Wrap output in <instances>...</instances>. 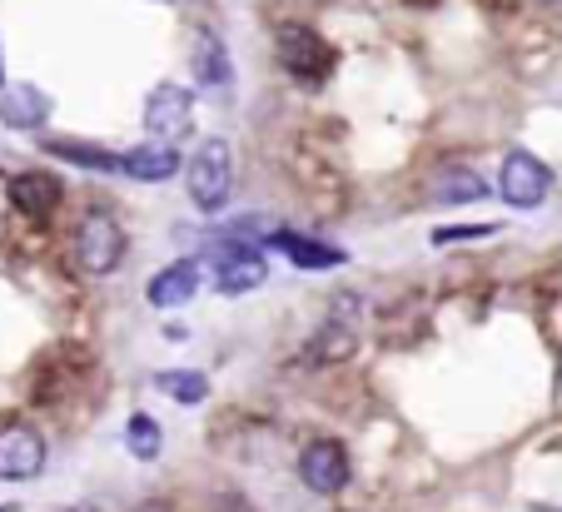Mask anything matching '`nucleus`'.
Returning <instances> with one entry per match:
<instances>
[{"label":"nucleus","mask_w":562,"mask_h":512,"mask_svg":"<svg viewBox=\"0 0 562 512\" xmlns=\"http://www.w3.org/2000/svg\"><path fill=\"white\" fill-rule=\"evenodd\" d=\"M204 259L214 264V289L229 294V299L235 294H254L259 284L270 279V264H264L259 245H249V239H210Z\"/></svg>","instance_id":"39448f33"},{"label":"nucleus","mask_w":562,"mask_h":512,"mask_svg":"<svg viewBox=\"0 0 562 512\" xmlns=\"http://www.w3.org/2000/svg\"><path fill=\"white\" fill-rule=\"evenodd\" d=\"M359 328H363V299L359 294H334L328 299L324 324L309 334V363L328 369V363H344L353 349H359Z\"/></svg>","instance_id":"20e7f679"},{"label":"nucleus","mask_w":562,"mask_h":512,"mask_svg":"<svg viewBox=\"0 0 562 512\" xmlns=\"http://www.w3.org/2000/svg\"><path fill=\"white\" fill-rule=\"evenodd\" d=\"M40 150L55 154V160H65V164L95 170V175H120V164H125V154L105 150V145H90V140H46Z\"/></svg>","instance_id":"f3484780"},{"label":"nucleus","mask_w":562,"mask_h":512,"mask_svg":"<svg viewBox=\"0 0 562 512\" xmlns=\"http://www.w3.org/2000/svg\"><path fill=\"white\" fill-rule=\"evenodd\" d=\"M0 120L11 129H40L50 120V95L40 85H5L0 90Z\"/></svg>","instance_id":"2eb2a0df"},{"label":"nucleus","mask_w":562,"mask_h":512,"mask_svg":"<svg viewBox=\"0 0 562 512\" xmlns=\"http://www.w3.org/2000/svg\"><path fill=\"white\" fill-rule=\"evenodd\" d=\"M125 224L115 220L110 210H90L80 224H75V264L90 274V279H105L125 264Z\"/></svg>","instance_id":"7ed1b4c3"},{"label":"nucleus","mask_w":562,"mask_h":512,"mask_svg":"<svg viewBox=\"0 0 562 512\" xmlns=\"http://www.w3.org/2000/svg\"><path fill=\"white\" fill-rule=\"evenodd\" d=\"M125 448H129V458L154 463V458L164 453V428L150 419V413H129V423H125Z\"/></svg>","instance_id":"6ab92c4d"},{"label":"nucleus","mask_w":562,"mask_h":512,"mask_svg":"<svg viewBox=\"0 0 562 512\" xmlns=\"http://www.w3.org/2000/svg\"><path fill=\"white\" fill-rule=\"evenodd\" d=\"M179 170H185V160H179L175 145H164V140L135 145V150H125V164H120V175L135 179V185H164V179H175Z\"/></svg>","instance_id":"f8f14e48"},{"label":"nucleus","mask_w":562,"mask_h":512,"mask_svg":"<svg viewBox=\"0 0 562 512\" xmlns=\"http://www.w3.org/2000/svg\"><path fill=\"white\" fill-rule=\"evenodd\" d=\"M160 5H175V0H160Z\"/></svg>","instance_id":"4be33fe9"},{"label":"nucleus","mask_w":562,"mask_h":512,"mask_svg":"<svg viewBox=\"0 0 562 512\" xmlns=\"http://www.w3.org/2000/svg\"><path fill=\"white\" fill-rule=\"evenodd\" d=\"M274 60H279V71L299 85H324L328 75H334V46L304 21H284L279 30H274Z\"/></svg>","instance_id":"f03ea898"},{"label":"nucleus","mask_w":562,"mask_h":512,"mask_svg":"<svg viewBox=\"0 0 562 512\" xmlns=\"http://www.w3.org/2000/svg\"><path fill=\"white\" fill-rule=\"evenodd\" d=\"M46 467V438L30 423L0 428V483H30Z\"/></svg>","instance_id":"6e6552de"},{"label":"nucleus","mask_w":562,"mask_h":512,"mask_svg":"<svg viewBox=\"0 0 562 512\" xmlns=\"http://www.w3.org/2000/svg\"><path fill=\"white\" fill-rule=\"evenodd\" d=\"M492 5H498V0H492Z\"/></svg>","instance_id":"5701e85b"},{"label":"nucleus","mask_w":562,"mask_h":512,"mask_svg":"<svg viewBox=\"0 0 562 512\" xmlns=\"http://www.w3.org/2000/svg\"><path fill=\"white\" fill-rule=\"evenodd\" d=\"M428 195H434L438 204H478V199H488V179H483L478 170H469V164H448V170L434 175Z\"/></svg>","instance_id":"dca6fc26"},{"label":"nucleus","mask_w":562,"mask_h":512,"mask_svg":"<svg viewBox=\"0 0 562 512\" xmlns=\"http://www.w3.org/2000/svg\"><path fill=\"white\" fill-rule=\"evenodd\" d=\"M299 477H304V488L319 492V498L344 492V483H349V453H344V442L314 438L304 453H299Z\"/></svg>","instance_id":"1a4fd4ad"},{"label":"nucleus","mask_w":562,"mask_h":512,"mask_svg":"<svg viewBox=\"0 0 562 512\" xmlns=\"http://www.w3.org/2000/svg\"><path fill=\"white\" fill-rule=\"evenodd\" d=\"M189 71H195L200 90L214 95V100H224V95H229V85H235V60H229V46H224L214 30H200V36H195V50H189Z\"/></svg>","instance_id":"9d476101"},{"label":"nucleus","mask_w":562,"mask_h":512,"mask_svg":"<svg viewBox=\"0 0 562 512\" xmlns=\"http://www.w3.org/2000/svg\"><path fill=\"white\" fill-rule=\"evenodd\" d=\"M154 388H160L164 398L185 403V408H195V403L210 398V378H204L200 369H164V373H154Z\"/></svg>","instance_id":"a211bd4d"},{"label":"nucleus","mask_w":562,"mask_h":512,"mask_svg":"<svg viewBox=\"0 0 562 512\" xmlns=\"http://www.w3.org/2000/svg\"><path fill=\"white\" fill-rule=\"evenodd\" d=\"M145 129H150V140L179 145L195 129V90H185L175 80H160L145 95Z\"/></svg>","instance_id":"423d86ee"},{"label":"nucleus","mask_w":562,"mask_h":512,"mask_svg":"<svg viewBox=\"0 0 562 512\" xmlns=\"http://www.w3.org/2000/svg\"><path fill=\"white\" fill-rule=\"evenodd\" d=\"M270 249H279L284 259H289L294 269H339L344 264V249L334 245H319V239H309V234H294V229H270V239H264Z\"/></svg>","instance_id":"ddd939ff"},{"label":"nucleus","mask_w":562,"mask_h":512,"mask_svg":"<svg viewBox=\"0 0 562 512\" xmlns=\"http://www.w3.org/2000/svg\"><path fill=\"white\" fill-rule=\"evenodd\" d=\"M200 284H204V259H175L145 284V299H150V309H179V303L200 294Z\"/></svg>","instance_id":"9b49d317"},{"label":"nucleus","mask_w":562,"mask_h":512,"mask_svg":"<svg viewBox=\"0 0 562 512\" xmlns=\"http://www.w3.org/2000/svg\"><path fill=\"white\" fill-rule=\"evenodd\" d=\"M60 179L50 175V170H25V175L11 179V204L21 214H30V220H46V214H55L60 204Z\"/></svg>","instance_id":"4468645a"},{"label":"nucleus","mask_w":562,"mask_h":512,"mask_svg":"<svg viewBox=\"0 0 562 512\" xmlns=\"http://www.w3.org/2000/svg\"><path fill=\"white\" fill-rule=\"evenodd\" d=\"M503 224H448V229H434V245H473V239H492Z\"/></svg>","instance_id":"aec40b11"},{"label":"nucleus","mask_w":562,"mask_h":512,"mask_svg":"<svg viewBox=\"0 0 562 512\" xmlns=\"http://www.w3.org/2000/svg\"><path fill=\"white\" fill-rule=\"evenodd\" d=\"M185 189L200 214H220L229 204V195H235V150H229V140H220V135L200 140V150L185 160Z\"/></svg>","instance_id":"f257e3e1"},{"label":"nucleus","mask_w":562,"mask_h":512,"mask_svg":"<svg viewBox=\"0 0 562 512\" xmlns=\"http://www.w3.org/2000/svg\"><path fill=\"white\" fill-rule=\"evenodd\" d=\"M498 195L513 210H538L542 199L552 195V170L533 150H513L503 160V170H498Z\"/></svg>","instance_id":"0eeeda50"},{"label":"nucleus","mask_w":562,"mask_h":512,"mask_svg":"<svg viewBox=\"0 0 562 512\" xmlns=\"http://www.w3.org/2000/svg\"><path fill=\"white\" fill-rule=\"evenodd\" d=\"M0 90H5V60H0Z\"/></svg>","instance_id":"412c9836"}]
</instances>
